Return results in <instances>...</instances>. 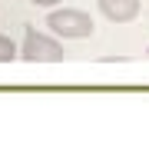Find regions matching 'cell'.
<instances>
[{"label":"cell","mask_w":149,"mask_h":159,"mask_svg":"<svg viewBox=\"0 0 149 159\" xmlns=\"http://www.w3.org/2000/svg\"><path fill=\"white\" fill-rule=\"evenodd\" d=\"M13 60H17V43L0 33V63H13Z\"/></svg>","instance_id":"277c9868"},{"label":"cell","mask_w":149,"mask_h":159,"mask_svg":"<svg viewBox=\"0 0 149 159\" xmlns=\"http://www.w3.org/2000/svg\"><path fill=\"white\" fill-rule=\"evenodd\" d=\"M139 0H99V13L109 23H133L139 17Z\"/></svg>","instance_id":"3957f363"},{"label":"cell","mask_w":149,"mask_h":159,"mask_svg":"<svg viewBox=\"0 0 149 159\" xmlns=\"http://www.w3.org/2000/svg\"><path fill=\"white\" fill-rule=\"evenodd\" d=\"M33 7H56V3H63V0H30Z\"/></svg>","instance_id":"5b68a950"},{"label":"cell","mask_w":149,"mask_h":159,"mask_svg":"<svg viewBox=\"0 0 149 159\" xmlns=\"http://www.w3.org/2000/svg\"><path fill=\"white\" fill-rule=\"evenodd\" d=\"M47 27L53 30L56 37H63V40H86V37H93V20H89V13H83V10H76V7L50 10L47 13Z\"/></svg>","instance_id":"6da1fadb"},{"label":"cell","mask_w":149,"mask_h":159,"mask_svg":"<svg viewBox=\"0 0 149 159\" xmlns=\"http://www.w3.org/2000/svg\"><path fill=\"white\" fill-rule=\"evenodd\" d=\"M17 57H23L27 63H60L63 60V47L53 37H47V33L30 27L23 33V47L17 50Z\"/></svg>","instance_id":"7a4b0ae2"}]
</instances>
